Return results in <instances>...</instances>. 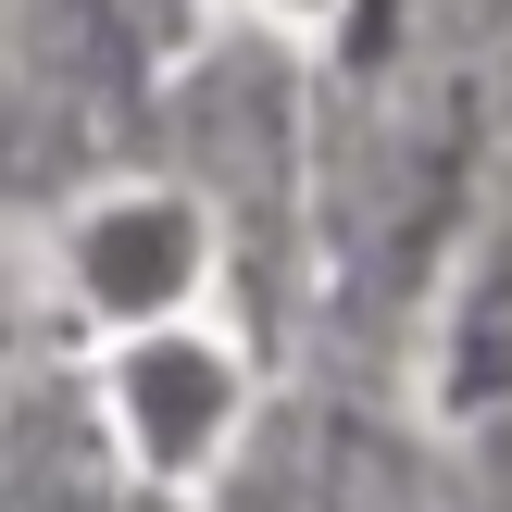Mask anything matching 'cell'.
Segmentation results:
<instances>
[{
  "label": "cell",
  "mask_w": 512,
  "mask_h": 512,
  "mask_svg": "<svg viewBox=\"0 0 512 512\" xmlns=\"http://www.w3.org/2000/svg\"><path fill=\"white\" fill-rule=\"evenodd\" d=\"M225 413H238V363H225L200 325H150V338L125 350V425H138V450L163 475L213 463V450H225Z\"/></svg>",
  "instance_id": "1"
},
{
  "label": "cell",
  "mask_w": 512,
  "mask_h": 512,
  "mask_svg": "<svg viewBox=\"0 0 512 512\" xmlns=\"http://www.w3.org/2000/svg\"><path fill=\"white\" fill-rule=\"evenodd\" d=\"M75 275H88L100 313H175V300L200 288V213L188 200H113V213H88V238H75Z\"/></svg>",
  "instance_id": "2"
},
{
  "label": "cell",
  "mask_w": 512,
  "mask_h": 512,
  "mask_svg": "<svg viewBox=\"0 0 512 512\" xmlns=\"http://www.w3.org/2000/svg\"><path fill=\"white\" fill-rule=\"evenodd\" d=\"M512 388V238L488 250V288L463 300V338H450V400H500Z\"/></svg>",
  "instance_id": "3"
},
{
  "label": "cell",
  "mask_w": 512,
  "mask_h": 512,
  "mask_svg": "<svg viewBox=\"0 0 512 512\" xmlns=\"http://www.w3.org/2000/svg\"><path fill=\"white\" fill-rule=\"evenodd\" d=\"M13 38H25V13L0 0V150H13Z\"/></svg>",
  "instance_id": "4"
},
{
  "label": "cell",
  "mask_w": 512,
  "mask_h": 512,
  "mask_svg": "<svg viewBox=\"0 0 512 512\" xmlns=\"http://www.w3.org/2000/svg\"><path fill=\"white\" fill-rule=\"evenodd\" d=\"M288 13H338V0H288Z\"/></svg>",
  "instance_id": "5"
}]
</instances>
